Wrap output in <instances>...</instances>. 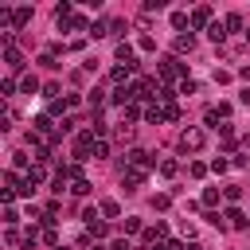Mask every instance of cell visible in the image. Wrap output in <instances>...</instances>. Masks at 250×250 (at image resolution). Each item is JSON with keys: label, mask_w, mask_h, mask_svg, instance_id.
I'll return each mask as SVG.
<instances>
[{"label": "cell", "mask_w": 250, "mask_h": 250, "mask_svg": "<svg viewBox=\"0 0 250 250\" xmlns=\"http://www.w3.org/2000/svg\"><path fill=\"white\" fill-rule=\"evenodd\" d=\"M207 145V133L199 129V125H188V129H180V152H199Z\"/></svg>", "instance_id": "obj_1"}, {"label": "cell", "mask_w": 250, "mask_h": 250, "mask_svg": "<svg viewBox=\"0 0 250 250\" xmlns=\"http://www.w3.org/2000/svg\"><path fill=\"white\" fill-rule=\"evenodd\" d=\"M98 211H102L105 219H117V215H121V203H117V199H102V207H98Z\"/></svg>", "instance_id": "obj_11"}, {"label": "cell", "mask_w": 250, "mask_h": 250, "mask_svg": "<svg viewBox=\"0 0 250 250\" xmlns=\"http://www.w3.org/2000/svg\"><path fill=\"white\" fill-rule=\"evenodd\" d=\"M191 51H195V39L191 35H176V59L180 55H191Z\"/></svg>", "instance_id": "obj_10"}, {"label": "cell", "mask_w": 250, "mask_h": 250, "mask_svg": "<svg viewBox=\"0 0 250 250\" xmlns=\"http://www.w3.org/2000/svg\"><path fill=\"white\" fill-rule=\"evenodd\" d=\"M82 250H105V246H98V242H94L90 234H82Z\"/></svg>", "instance_id": "obj_34"}, {"label": "cell", "mask_w": 250, "mask_h": 250, "mask_svg": "<svg viewBox=\"0 0 250 250\" xmlns=\"http://www.w3.org/2000/svg\"><path fill=\"white\" fill-rule=\"evenodd\" d=\"M172 27H191V16H184V12H172Z\"/></svg>", "instance_id": "obj_20"}, {"label": "cell", "mask_w": 250, "mask_h": 250, "mask_svg": "<svg viewBox=\"0 0 250 250\" xmlns=\"http://www.w3.org/2000/svg\"><path fill=\"white\" fill-rule=\"evenodd\" d=\"M121 230H125V234H137V230H141V219H125Z\"/></svg>", "instance_id": "obj_30"}, {"label": "cell", "mask_w": 250, "mask_h": 250, "mask_svg": "<svg viewBox=\"0 0 250 250\" xmlns=\"http://www.w3.org/2000/svg\"><path fill=\"white\" fill-rule=\"evenodd\" d=\"M242 35H246V43H250V27H246V31H242Z\"/></svg>", "instance_id": "obj_37"}, {"label": "cell", "mask_w": 250, "mask_h": 250, "mask_svg": "<svg viewBox=\"0 0 250 250\" xmlns=\"http://www.w3.org/2000/svg\"><path fill=\"white\" fill-rule=\"evenodd\" d=\"M227 168H230V160H223V156H215V160H211V172H215V176H223Z\"/></svg>", "instance_id": "obj_23"}, {"label": "cell", "mask_w": 250, "mask_h": 250, "mask_svg": "<svg viewBox=\"0 0 250 250\" xmlns=\"http://www.w3.org/2000/svg\"><path fill=\"white\" fill-rule=\"evenodd\" d=\"M43 242H51V246H59V234H55V227H43Z\"/></svg>", "instance_id": "obj_33"}, {"label": "cell", "mask_w": 250, "mask_h": 250, "mask_svg": "<svg viewBox=\"0 0 250 250\" xmlns=\"http://www.w3.org/2000/svg\"><path fill=\"white\" fill-rule=\"evenodd\" d=\"M90 105L102 109V105H105V90H90Z\"/></svg>", "instance_id": "obj_21"}, {"label": "cell", "mask_w": 250, "mask_h": 250, "mask_svg": "<svg viewBox=\"0 0 250 250\" xmlns=\"http://www.w3.org/2000/svg\"><path fill=\"white\" fill-rule=\"evenodd\" d=\"M141 184H145V172H141V168H125V172H121V188H125V191H137Z\"/></svg>", "instance_id": "obj_5"}, {"label": "cell", "mask_w": 250, "mask_h": 250, "mask_svg": "<svg viewBox=\"0 0 250 250\" xmlns=\"http://www.w3.org/2000/svg\"><path fill=\"white\" fill-rule=\"evenodd\" d=\"M4 62H8V70H23V51L12 43V35H4Z\"/></svg>", "instance_id": "obj_3"}, {"label": "cell", "mask_w": 250, "mask_h": 250, "mask_svg": "<svg viewBox=\"0 0 250 250\" xmlns=\"http://www.w3.org/2000/svg\"><path fill=\"white\" fill-rule=\"evenodd\" d=\"M238 102H242V105H246V109H250V86H246V90H242V94H238Z\"/></svg>", "instance_id": "obj_36"}, {"label": "cell", "mask_w": 250, "mask_h": 250, "mask_svg": "<svg viewBox=\"0 0 250 250\" xmlns=\"http://www.w3.org/2000/svg\"><path fill=\"white\" fill-rule=\"evenodd\" d=\"M12 94H16V82L4 78V82H0V98H12Z\"/></svg>", "instance_id": "obj_27"}, {"label": "cell", "mask_w": 250, "mask_h": 250, "mask_svg": "<svg viewBox=\"0 0 250 250\" xmlns=\"http://www.w3.org/2000/svg\"><path fill=\"white\" fill-rule=\"evenodd\" d=\"M211 23H215V20H211V8L199 4V8L191 12V27H211Z\"/></svg>", "instance_id": "obj_8"}, {"label": "cell", "mask_w": 250, "mask_h": 250, "mask_svg": "<svg viewBox=\"0 0 250 250\" xmlns=\"http://www.w3.org/2000/svg\"><path fill=\"white\" fill-rule=\"evenodd\" d=\"M137 117H141V109H137V102H133V105H125V125H129V121H137Z\"/></svg>", "instance_id": "obj_32"}, {"label": "cell", "mask_w": 250, "mask_h": 250, "mask_svg": "<svg viewBox=\"0 0 250 250\" xmlns=\"http://www.w3.org/2000/svg\"><path fill=\"white\" fill-rule=\"evenodd\" d=\"M55 250H66V246H55Z\"/></svg>", "instance_id": "obj_38"}, {"label": "cell", "mask_w": 250, "mask_h": 250, "mask_svg": "<svg viewBox=\"0 0 250 250\" xmlns=\"http://www.w3.org/2000/svg\"><path fill=\"white\" fill-rule=\"evenodd\" d=\"M125 164H129V168H141V172H148L156 160H152V152H145V148H133V152L125 156Z\"/></svg>", "instance_id": "obj_4"}, {"label": "cell", "mask_w": 250, "mask_h": 250, "mask_svg": "<svg viewBox=\"0 0 250 250\" xmlns=\"http://www.w3.org/2000/svg\"><path fill=\"white\" fill-rule=\"evenodd\" d=\"M219 203V188H203V207H215Z\"/></svg>", "instance_id": "obj_19"}, {"label": "cell", "mask_w": 250, "mask_h": 250, "mask_svg": "<svg viewBox=\"0 0 250 250\" xmlns=\"http://www.w3.org/2000/svg\"><path fill=\"white\" fill-rule=\"evenodd\" d=\"M223 195H227L230 203H238V199H242V188H238V184H230V188H223Z\"/></svg>", "instance_id": "obj_24"}, {"label": "cell", "mask_w": 250, "mask_h": 250, "mask_svg": "<svg viewBox=\"0 0 250 250\" xmlns=\"http://www.w3.org/2000/svg\"><path fill=\"white\" fill-rule=\"evenodd\" d=\"M70 191H74V195H90V180H86V176H78V180L70 184Z\"/></svg>", "instance_id": "obj_16"}, {"label": "cell", "mask_w": 250, "mask_h": 250, "mask_svg": "<svg viewBox=\"0 0 250 250\" xmlns=\"http://www.w3.org/2000/svg\"><path fill=\"white\" fill-rule=\"evenodd\" d=\"M223 27H227V35H230V31H246V20H242L238 12H230V16L223 20Z\"/></svg>", "instance_id": "obj_9"}, {"label": "cell", "mask_w": 250, "mask_h": 250, "mask_svg": "<svg viewBox=\"0 0 250 250\" xmlns=\"http://www.w3.org/2000/svg\"><path fill=\"white\" fill-rule=\"evenodd\" d=\"M109 250H133V246H129V238H117V242H109Z\"/></svg>", "instance_id": "obj_35"}, {"label": "cell", "mask_w": 250, "mask_h": 250, "mask_svg": "<svg viewBox=\"0 0 250 250\" xmlns=\"http://www.w3.org/2000/svg\"><path fill=\"white\" fill-rule=\"evenodd\" d=\"M156 70H160V78H164V82H176V78L184 82V78H188V66H184V62L176 59V55L160 59V66H156Z\"/></svg>", "instance_id": "obj_2"}, {"label": "cell", "mask_w": 250, "mask_h": 250, "mask_svg": "<svg viewBox=\"0 0 250 250\" xmlns=\"http://www.w3.org/2000/svg\"><path fill=\"white\" fill-rule=\"evenodd\" d=\"M4 242H8V246H20L23 238H20V230H16V227H8V234H4Z\"/></svg>", "instance_id": "obj_31"}, {"label": "cell", "mask_w": 250, "mask_h": 250, "mask_svg": "<svg viewBox=\"0 0 250 250\" xmlns=\"http://www.w3.org/2000/svg\"><path fill=\"white\" fill-rule=\"evenodd\" d=\"M59 94H62V86H59V82H47V86H43V98H51V102H59Z\"/></svg>", "instance_id": "obj_18"}, {"label": "cell", "mask_w": 250, "mask_h": 250, "mask_svg": "<svg viewBox=\"0 0 250 250\" xmlns=\"http://www.w3.org/2000/svg\"><path fill=\"white\" fill-rule=\"evenodd\" d=\"M164 121H180V105H176V102L164 105Z\"/></svg>", "instance_id": "obj_22"}, {"label": "cell", "mask_w": 250, "mask_h": 250, "mask_svg": "<svg viewBox=\"0 0 250 250\" xmlns=\"http://www.w3.org/2000/svg\"><path fill=\"white\" fill-rule=\"evenodd\" d=\"M20 90H23V94H35V90H39V78H35V74H23V78H20Z\"/></svg>", "instance_id": "obj_14"}, {"label": "cell", "mask_w": 250, "mask_h": 250, "mask_svg": "<svg viewBox=\"0 0 250 250\" xmlns=\"http://www.w3.org/2000/svg\"><path fill=\"white\" fill-rule=\"evenodd\" d=\"M125 31H129L125 20H113V23H109V35H125Z\"/></svg>", "instance_id": "obj_26"}, {"label": "cell", "mask_w": 250, "mask_h": 250, "mask_svg": "<svg viewBox=\"0 0 250 250\" xmlns=\"http://www.w3.org/2000/svg\"><path fill=\"white\" fill-rule=\"evenodd\" d=\"M90 35H94V39H102V35H109V23H102V20H94V23H90Z\"/></svg>", "instance_id": "obj_17"}, {"label": "cell", "mask_w": 250, "mask_h": 250, "mask_svg": "<svg viewBox=\"0 0 250 250\" xmlns=\"http://www.w3.org/2000/svg\"><path fill=\"white\" fill-rule=\"evenodd\" d=\"M117 141H133V125L121 121V125H117Z\"/></svg>", "instance_id": "obj_28"}, {"label": "cell", "mask_w": 250, "mask_h": 250, "mask_svg": "<svg viewBox=\"0 0 250 250\" xmlns=\"http://www.w3.org/2000/svg\"><path fill=\"white\" fill-rule=\"evenodd\" d=\"M31 20V8H12V27H23Z\"/></svg>", "instance_id": "obj_12"}, {"label": "cell", "mask_w": 250, "mask_h": 250, "mask_svg": "<svg viewBox=\"0 0 250 250\" xmlns=\"http://www.w3.org/2000/svg\"><path fill=\"white\" fill-rule=\"evenodd\" d=\"M223 219H227V227H230V230H246V227H250V219H246V215H242L238 207H230V211H227Z\"/></svg>", "instance_id": "obj_7"}, {"label": "cell", "mask_w": 250, "mask_h": 250, "mask_svg": "<svg viewBox=\"0 0 250 250\" xmlns=\"http://www.w3.org/2000/svg\"><path fill=\"white\" fill-rule=\"evenodd\" d=\"M105 156H109V145L98 141V145H94V160H105Z\"/></svg>", "instance_id": "obj_29"}, {"label": "cell", "mask_w": 250, "mask_h": 250, "mask_svg": "<svg viewBox=\"0 0 250 250\" xmlns=\"http://www.w3.org/2000/svg\"><path fill=\"white\" fill-rule=\"evenodd\" d=\"M117 62H121V66H125V70H133V66H137V51H133V47H129V43H125V39H121V43H117Z\"/></svg>", "instance_id": "obj_6"}, {"label": "cell", "mask_w": 250, "mask_h": 250, "mask_svg": "<svg viewBox=\"0 0 250 250\" xmlns=\"http://www.w3.org/2000/svg\"><path fill=\"white\" fill-rule=\"evenodd\" d=\"M207 35H211V39H215V43H223V39H227V27H223V23H219V20H215V23H211V27H207Z\"/></svg>", "instance_id": "obj_15"}, {"label": "cell", "mask_w": 250, "mask_h": 250, "mask_svg": "<svg viewBox=\"0 0 250 250\" xmlns=\"http://www.w3.org/2000/svg\"><path fill=\"white\" fill-rule=\"evenodd\" d=\"M156 168H160V176H168V180H172V176H176V172H180V164H176V160H172V156H164V160H160V164H156Z\"/></svg>", "instance_id": "obj_13"}, {"label": "cell", "mask_w": 250, "mask_h": 250, "mask_svg": "<svg viewBox=\"0 0 250 250\" xmlns=\"http://www.w3.org/2000/svg\"><path fill=\"white\" fill-rule=\"evenodd\" d=\"M4 223H8V227H16V223H20V215H16V207H12V203H4Z\"/></svg>", "instance_id": "obj_25"}]
</instances>
